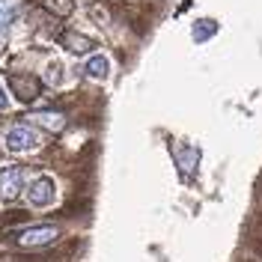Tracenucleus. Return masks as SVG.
I'll list each match as a JSON object with an SVG mask.
<instances>
[{
	"label": "nucleus",
	"mask_w": 262,
	"mask_h": 262,
	"mask_svg": "<svg viewBox=\"0 0 262 262\" xmlns=\"http://www.w3.org/2000/svg\"><path fill=\"white\" fill-rule=\"evenodd\" d=\"M42 143V134L33 128L30 122H18L6 131V149L9 152H30Z\"/></svg>",
	"instance_id": "1"
},
{
	"label": "nucleus",
	"mask_w": 262,
	"mask_h": 262,
	"mask_svg": "<svg viewBox=\"0 0 262 262\" xmlns=\"http://www.w3.org/2000/svg\"><path fill=\"white\" fill-rule=\"evenodd\" d=\"M60 235V229L54 224H39V227H27L24 232H18L15 242L18 247H45V245H54Z\"/></svg>",
	"instance_id": "2"
},
{
	"label": "nucleus",
	"mask_w": 262,
	"mask_h": 262,
	"mask_svg": "<svg viewBox=\"0 0 262 262\" xmlns=\"http://www.w3.org/2000/svg\"><path fill=\"white\" fill-rule=\"evenodd\" d=\"M24 167H3L0 170V200H15L24 188Z\"/></svg>",
	"instance_id": "3"
},
{
	"label": "nucleus",
	"mask_w": 262,
	"mask_h": 262,
	"mask_svg": "<svg viewBox=\"0 0 262 262\" xmlns=\"http://www.w3.org/2000/svg\"><path fill=\"white\" fill-rule=\"evenodd\" d=\"M54 179L51 176H39V179H33L30 182V188H27V203L30 206H51L54 203Z\"/></svg>",
	"instance_id": "4"
},
{
	"label": "nucleus",
	"mask_w": 262,
	"mask_h": 262,
	"mask_svg": "<svg viewBox=\"0 0 262 262\" xmlns=\"http://www.w3.org/2000/svg\"><path fill=\"white\" fill-rule=\"evenodd\" d=\"M173 155H176V164H179V173L185 179H194L196 164H200V149L194 143H176L173 146Z\"/></svg>",
	"instance_id": "5"
},
{
	"label": "nucleus",
	"mask_w": 262,
	"mask_h": 262,
	"mask_svg": "<svg viewBox=\"0 0 262 262\" xmlns=\"http://www.w3.org/2000/svg\"><path fill=\"white\" fill-rule=\"evenodd\" d=\"M9 86L18 96V101H33V98L42 93V81L33 78V75H12L9 78Z\"/></svg>",
	"instance_id": "6"
},
{
	"label": "nucleus",
	"mask_w": 262,
	"mask_h": 262,
	"mask_svg": "<svg viewBox=\"0 0 262 262\" xmlns=\"http://www.w3.org/2000/svg\"><path fill=\"white\" fill-rule=\"evenodd\" d=\"M107 72H111V60H107L104 54H93V57L86 60V66H83V75L93 78V81H104Z\"/></svg>",
	"instance_id": "7"
},
{
	"label": "nucleus",
	"mask_w": 262,
	"mask_h": 262,
	"mask_svg": "<svg viewBox=\"0 0 262 262\" xmlns=\"http://www.w3.org/2000/svg\"><path fill=\"white\" fill-rule=\"evenodd\" d=\"M63 48H69L72 54H90L96 48V42L83 33H63Z\"/></svg>",
	"instance_id": "8"
},
{
	"label": "nucleus",
	"mask_w": 262,
	"mask_h": 262,
	"mask_svg": "<svg viewBox=\"0 0 262 262\" xmlns=\"http://www.w3.org/2000/svg\"><path fill=\"white\" fill-rule=\"evenodd\" d=\"M21 0H0V33H6L12 27V21L18 18Z\"/></svg>",
	"instance_id": "9"
},
{
	"label": "nucleus",
	"mask_w": 262,
	"mask_h": 262,
	"mask_svg": "<svg viewBox=\"0 0 262 262\" xmlns=\"http://www.w3.org/2000/svg\"><path fill=\"white\" fill-rule=\"evenodd\" d=\"M33 122H39L42 128H48V131H63V128H66V116H63V114H54V111L33 114Z\"/></svg>",
	"instance_id": "10"
},
{
	"label": "nucleus",
	"mask_w": 262,
	"mask_h": 262,
	"mask_svg": "<svg viewBox=\"0 0 262 262\" xmlns=\"http://www.w3.org/2000/svg\"><path fill=\"white\" fill-rule=\"evenodd\" d=\"M39 3H42L48 12H54V15H60V18L75 12V0H39Z\"/></svg>",
	"instance_id": "11"
},
{
	"label": "nucleus",
	"mask_w": 262,
	"mask_h": 262,
	"mask_svg": "<svg viewBox=\"0 0 262 262\" xmlns=\"http://www.w3.org/2000/svg\"><path fill=\"white\" fill-rule=\"evenodd\" d=\"M214 33H217V21H196L194 24V42H206V39H212Z\"/></svg>",
	"instance_id": "12"
},
{
	"label": "nucleus",
	"mask_w": 262,
	"mask_h": 262,
	"mask_svg": "<svg viewBox=\"0 0 262 262\" xmlns=\"http://www.w3.org/2000/svg\"><path fill=\"white\" fill-rule=\"evenodd\" d=\"M45 81H48V83H60V81H63V66H60V63H48Z\"/></svg>",
	"instance_id": "13"
},
{
	"label": "nucleus",
	"mask_w": 262,
	"mask_h": 262,
	"mask_svg": "<svg viewBox=\"0 0 262 262\" xmlns=\"http://www.w3.org/2000/svg\"><path fill=\"white\" fill-rule=\"evenodd\" d=\"M9 107V96H6V90H3V83H0V111H6Z\"/></svg>",
	"instance_id": "14"
}]
</instances>
